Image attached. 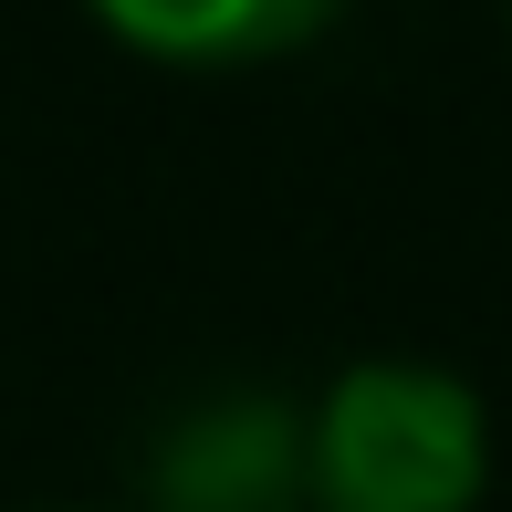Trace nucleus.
Instances as JSON below:
<instances>
[{"label":"nucleus","instance_id":"f03ea898","mask_svg":"<svg viewBox=\"0 0 512 512\" xmlns=\"http://www.w3.org/2000/svg\"><path fill=\"white\" fill-rule=\"evenodd\" d=\"M157 512H304V408L272 387L199 398L147 450Z\"/></svg>","mask_w":512,"mask_h":512},{"label":"nucleus","instance_id":"7ed1b4c3","mask_svg":"<svg viewBox=\"0 0 512 512\" xmlns=\"http://www.w3.org/2000/svg\"><path fill=\"white\" fill-rule=\"evenodd\" d=\"M84 11L168 74H241V63H283L314 32H335L345 0H84Z\"/></svg>","mask_w":512,"mask_h":512},{"label":"nucleus","instance_id":"f257e3e1","mask_svg":"<svg viewBox=\"0 0 512 512\" xmlns=\"http://www.w3.org/2000/svg\"><path fill=\"white\" fill-rule=\"evenodd\" d=\"M492 408L439 356H356L304 398V512H481Z\"/></svg>","mask_w":512,"mask_h":512}]
</instances>
